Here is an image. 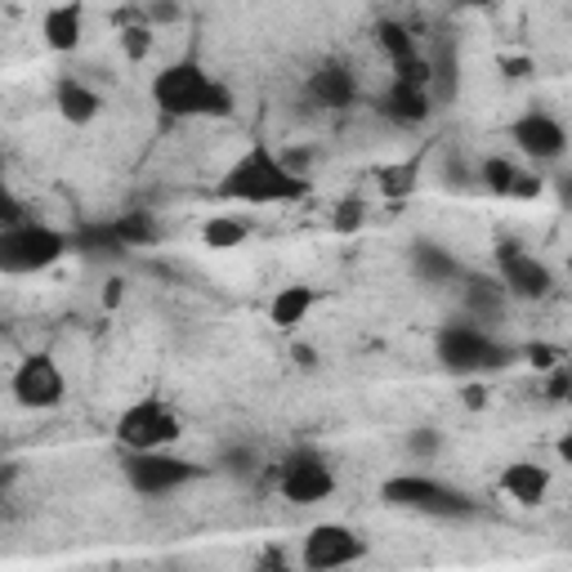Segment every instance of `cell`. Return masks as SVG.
Here are the masks:
<instances>
[{"label": "cell", "mask_w": 572, "mask_h": 572, "mask_svg": "<svg viewBox=\"0 0 572 572\" xmlns=\"http://www.w3.org/2000/svg\"><path fill=\"white\" fill-rule=\"evenodd\" d=\"M430 112H434V90L425 80L393 76L389 90L380 95V117H389L393 126H421V121H430Z\"/></svg>", "instance_id": "obj_14"}, {"label": "cell", "mask_w": 572, "mask_h": 572, "mask_svg": "<svg viewBox=\"0 0 572 572\" xmlns=\"http://www.w3.org/2000/svg\"><path fill=\"white\" fill-rule=\"evenodd\" d=\"M559 197H563V206H572V175L559 180Z\"/></svg>", "instance_id": "obj_40"}, {"label": "cell", "mask_w": 572, "mask_h": 572, "mask_svg": "<svg viewBox=\"0 0 572 572\" xmlns=\"http://www.w3.org/2000/svg\"><path fill=\"white\" fill-rule=\"evenodd\" d=\"M121 54H126L130 63H143V58L152 54V28H148V23L126 28V32H121Z\"/></svg>", "instance_id": "obj_28"}, {"label": "cell", "mask_w": 572, "mask_h": 572, "mask_svg": "<svg viewBox=\"0 0 572 572\" xmlns=\"http://www.w3.org/2000/svg\"><path fill=\"white\" fill-rule=\"evenodd\" d=\"M407 452H412L417 461H439V456H443V430L417 425L412 434H407Z\"/></svg>", "instance_id": "obj_27"}, {"label": "cell", "mask_w": 572, "mask_h": 572, "mask_svg": "<svg viewBox=\"0 0 572 572\" xmlns=\"http://www.w3.org/2000/svg\"><path fill=\"white\" fill-rule=\"evenodd\" d=\"M152 104L161 108V117H175V121H224L233 117L237 99L228 90V80H219L206 63L197 58H180V63H166L152 86H148Z\"/></svg>", "instance_id": "obj_1"}, {"label": "cell", "mask_w": 572, "mask_h": 572, "mask_svg": "<svg viewBox=\"0 0 572 572\" xmlns=\"http://www.w3.org/2000/svg\"><path fill=\"white\" fill-rule=\"evenodd\" d=\"M112 228H117V237H121V247H126V251H143V247H157V241H161V224H157L152 211L117 215Z\"/></svg>", "instance_id": "obj_21"}, {"label": "cell", "mask_w": 572, "mask_h": 572, "mask_svg": "<svg viewBox=\"0 0 572 572\" xmlns=\"http://www.w3.org/2000/svg\"><path fill=\"white\" fill-rule=\"evenodd\" d=\"M10 393L23 412H54L67 398V376L54 363V354H28L10 376Z\"/></svg>", "instance_id": "obj_9"}, {"label": "cell", "mask_w": 572, "mask_h": 572, "mask_svg": "<svg viewBox=\"0 0 572 572\" xmlns=\"http://www.w3.org/2000/svg\"><path fill=\"white\" fill-rule=\"evenodd\" d=\"M506 304V287L501 278L487 282V278H465V317H493Z\"/></svg>", "instance_id": "obj_22"}, {"label": "cell", "mask_w": 572, "mask_h": 572, "mask_svg": "<svg viewBox=\"0 0 572 572\" xmlns=\"http://www.w3.org/2000/svg\"><path fill=\"white\" fill-rule=\"evenodd\" d=\"M376 45H380V54H385L393 67H398V63L421 58V45H417L412 28L398 23V19H380V23H376Z\"/></svg>", "instance_id": "obj_20"}, {"label": "cell", "mask_w": 572, "mask_h": 572, "mask_svg": "<svg viewBox=\"0 0 572 572\" xmlns=\"http://www.w3.org/2000/svg\"><path fill=\"white\" fill-rule=\"evenodd\" d=\"M554 456H559L563 465H572V430H568V434H559V443H554Z\"/></svg>", "instance_id": "obj_36"}, {"label": "cell", "mask_w": 572, "mask_h": 572, "mask_svg": "<svg viewBox=\"0 0 572 572\" xmlns=\"http://www.w3.org/2000/svg\"><path fill=\"white\" fill-rule=\"evenodd\" d=\"M412 269H417V278L430 282V287H443V282H456V278H461L456 256L443 251L439 241H417V247H412Z\"/></svg>", "instance_id": "obj_19"}, {"label": "cell", "mask_w": 572, "mask_h": 572, "mask_svg": "<svg viewBox=\"0 0 572 572\" xmlns=\"http://www.w3.org/2000/svg\"><path fill=\"white\" fill-rule=\"evenodd\" d=\"M478 180H483V188L493 193V197H510L515 193V180H519V166L510 157H483V166H478Z\"/></svg>", "instance_id": "obj_24"}, {"label": "cell", "mask_w": 572, "mask_h": 572, "mask_svg": "<svg viewBox=\"0 0 572 572\" xmlns=\"http://www.w3.org/2000/svg\"><path fill=\"white\" fill-rule=\"evenodd\" d=\"M515 354L519 349L493 341L487 336V326L474 322V317H452L434 332V358L452 376H478V371L506 367V363H515Z\"/></svg>", "instance_id": "obj_3"}, {"label": "cell", "mask_w": 572, "mask_h": 572, "mask_svg": "<svg viewBox=\"0 0 572 572\" xmlns=\"http://www.w3.org/2000/svg\"><path fill=\"white\" fill-rule=\"evenodd\" d=\"M363 219H367V206L363 202H341V211H336V233H354V228H363Z\"/></svg>", "instance_id": "obj_30"}, {"label": "cell", "mask_w": 572, "mask_h": 572, "mask_svg": "<svg viewBox=\"0 0 572 572\" xmlns=\"http://www.w3.org/2000/svg\"><path fill=\"white\" fill-rule=\"evenodd\" d=\"M417 175H421V157H407V161H393V166L380 171V188L385 197H402L417 188Z\"/></svg>", "instance_id": "obj_26"}, {"label": "cell", "mask_w": 572, "mask_h": 572, "mask_svg": "<svg viewBox=\"0 0 572 572\" xmlns=\"http://www.w3.org/2000/svg\"><path fill=\"white\" fill-rule=\"evenodd\" d=\"M282 161H287V166H291L295 175H309V152H304V148H287Z\"/></svg>", "instance_id": "obj_32"}, {"label": "cell", "mask_w": 572, "mask_h": 572, "mask_svg": "<svg viewBox=\"0 0 572 572\" xmlns=\"http://www.w3.org/2000/svg\"><path fill=\"white\" fill-rule=\"evenodd\" d=\"M148 14H152V19H161V23H175V19H180V6H166V0H152Z\"/></svg>", "instance_id": "obj_33"}, {"label": "cell", "mask_w": 572, "mask_h": 572, "mask_svg": "<svg viewBox=\"0 0 572 572\" xmlns=\"http://www.w3.org/2000/svg\"><path fill=\"white\" fill-rule=\"evenodd\" d=\"M519 354H524V358H528V367H537V371H554V367H559V358H563V354H559L554 345H546V341H532V345H524Z\"/></svg>", "instance_id": "obj_29"}, {"label": "cell", "mask_w": 572, "mask_h": 572, "mask_svg": "<svg viewBox=\"0 0 572 572\" xmlns=\"http://www.w3.org/2000/svg\"><path fill=\"white\" fill-rule=\"evenodd\" d=\"M72 251H80V256H121L126 247H121V237H117L112 224H95V228H80L72 237Z\"/></svg>", "instance_id": "obj_25"}, {"label": "cell", "mask_w": 572, "mask_h": 572, "mask_svg": "<svg viewBox=\"0 0 572 572\" xmlns=\"http://www.w3.org/2000/svg\"><path fill=\"white\" fill-rule=\"evenodd\" d=\"M497 269H501V287L515 300H546L554 291V273L546 260H537L532 251H524L519 241H501L497 247Z\"/></svg>", "instance_id": "obj_12"}, {"label": "cell", "mask_w": 572, "mask_h": 572, "mask_svg": "<svg viewBox=\"0 0 572 572\" xmlns=\"http://www.w3.org/2000/svg\"><path fill=\"white\" fill-rule=\"evenodd\" d=\"M112 439L121 452H157V447H175L184 439V417L166 398H139L112 425Z\"/></svg>", "instance_id": "obj_6"}, {"label": "cell", "mask_w": 572, "mask_h": 572, "mask_svg": "<svg viewBox=\"0 0 572 572\" xmlns=\"http://www.w3.org/2000/svg\"><path fill=\"white\" fill-rule=\"evenodd\" d=\"M506 134H510V143H515L528 161H537V166H550V161H563V152H568V130H563V121H559V117H550L546 108H532V112L515 117Z\"/></svg>", "instance_id": "obj_11"}, {"label": "cell", "mask_w": 572, "mask_h": 572, "mask_svg": "<svg viewBox=\"0 0 572 572\" xmlns=\"http://www.w3.org/2000/svg\"><path fill=\"white\" fill-rule=\"evenodd\" d=\"M559 402H568V407H572V380H568V389H563V398H559Z\"/></svg>", "instance_id": "obj_42"}, {"label": "cell", "mask_w": 572, "mask_h": 572, "mask_svg": "<svg viewBox=\"0 0 572 572\" xmlns=\"http://www.w3.org/2000/svg\"><path fill=\"white\" fill-rule=\"evenodd\" d=\"M501 67H506V76H515V80H519V76H528V72H532V63H528V58H506V63H501Z\"/></svg>", "instance_id": "obj_35"}, {"label": "cell", "mask_w": 572, "mask_h": 572, "mask_svg": "<svg viewBox=\"0 0 572 572\" xmlns=\"http://www.w3.org/2000/svg\"><path fill=\"white\" fill-rule=\"evenodd\" d=\"M41 41L54 50V54H72L86 41V10L80 0H63V6H50L45 19H41Z\"/></svg>", "instance_id": "obj_15"}, {"label": "cell", "mask_w": 572, "mask_h": 572, "mask_svg": "<svg viewBox=\"0 0 572 572\" xmlns=\"http://www.w3.org/2000/svg\"><path fill=\"white\" fill-rule=\"evenodd\" d=\"M304 95H309L317 108H326V112H345V108L358 104V76H354L349 63L326 58V63H317V67L309 72Z\"/></svg>", "instance_id": "obj_13"}, {"label": "cell", "mask_w": 572, "mask_h": 572, "mask_svg": "<svg viewBox=\"0 0 572 572\" xmlns=\"http://www.w3.org/2000/svg\"><path fill=\"white\" fill-rule=\"evenodd\" d=\"M67 251H72V237L41 219H19L0 228V269L6 273H41L58 265Z\"/></svg>", "instance_id": "obj_5"}, {"label": "cell", "mask_w": 572, "mask_h": 572, "mask_svg": "<svg viewBox=\"0 0 572 572\" xmlns=\"http://www.w3.org/2000/svg\"><path fill=\"white\" fill-rule=\"evenodd\" d=\"M461 398H465V407H470V412H478V407L487 402V393H483V385H465V393H461Z\"/></svg>", "instance_id": "obj_34"}, {"label": "cell", "mask_w": 572, "mask_h": 572, "mask_svg": "<svg viewBox=\"0 0 572 572\" xmlns=\"http://www.w3.org/2000/svg\"><path fill=\"white\" fill-rule=\"evenodd\" d=\"M550 483H554L550 465H537V461H510V465L501 470V493H506L515 506H528V510L550 497Z\"/></svg>", "instance_id": "obj_16"}, {"label": "cell", "mask_w": 572, "mask_h": 572, "mask_svg": "<svg viewBox=\"0 0 572 572\" xmlns=\"http://www.w3.org/2000/svg\"><path fill=\"white\" fill-rule=\"evenodd\" d=\"M54 108L67 126H90L99 112H104V99L99 90H90L86 80H76V76H63L58 80V90H54Z\"/></svg>", "instance_id": "obj_17"}, {"label": "cell", "mask_w": 572, "mask_h": 572, "mask_svg": "<svg viewBox=\"0 0 572 572\" xmlns=\"http://www.w3.org/2000/svg\"><path fill=\"white\" fill-rule=\"evenodd\" d=\"M278 493L282 501L309 510V506H322V501H332L336 497V470L332 461H326L317 447H291L282 470H278Z\"/></svg>", "instance_id": "obj_8"}, {"label": "cell", "mask_w": 572, "mask_h": 572, "mask_svg": "<svg viewBox=\"0 0 572 572\" xmlns=\"http://www.w3.org/2000/svg\"><path fill=\"white\" fill-rule=\"evenodd\" d=\"M251 461H256L251 452H228V456H224V465H228V470H247Z\"/></svg>", "instance_id": "obj_37"}, {"label": "cell", "mask_w": 572, "mask_h": 572, "mask_svg": "<svg viewBox=\"0 0 572 572\" xmlns=\"http://www.w3.org/2000/svg\"><path fill=\"white\" fill-rule=\"evenodd\" d=\"M295 363H300V367H313V349H309V345H295Z\"/></svg>", "instance_id": "obj_39"}, {"label": "cell", "mask_w": 572, "mask_h": 572, "mask_svg": "<svg viewBox=\"0 0 572 572\" xmlns=\"http://www.w3.org/2000/svg\"><path fill=\"white\" fill-rule=\"evenodd\" d=\"M117 300H121V282H108V287H104V304H108V309H112V304H117Z\"/></svg>", "instance_id": "obj_38"}, {"label": "cell", "mask_w": 572, "mask_h": 572, "mask_svg": "<svg viewBox=\"0 0 572 572\" xmlns=\"http://www.w3.org/2000/svg\"><path fill=\"white\" fill-rule=\"evenodd\" d=\"M367 554V541L363 532H354L349 524H313L304 532V546H300V563L309 572H332V568H349Z\"/></svg>", "instance_id": "obj_10"}, {"label": "cell", "mask_w": 572, "mask_h": 572, "mask_svg": "<svg viewBox=\"0 0 572 572\" xmlns=\"http://www.w3.org/2000/svg\"><path fill=\"white\" fill-rule=\"evenodd\" d=\"M215 197L237 202V206H291V202L309 197V175H295L278 148L251 143L224 171V180L215 184Z\"/></svg>", "instance_id": "obj_2"}, {"label": "cell", "mask_w": 572, "mask_h": 572, "mask_svg": "<svg viewBox=\"0 0 572 572\" xmlns=\"http://www.w3.org/2000/svg\"><path fill=\"white\" fill-rule=\"evenodd\" d=\"M313 304H317V291L304 287V282H291L269 300V322L278 326V332H295V326L313 313Z\"/></svg>", "instance_id": "obj_18"}, {"label": "cell", "mask_w": 572, "mask_h": 572, "mask_svg": "<svg viewBox=\"0 0 572 572\" xmlns=\"http://www.w3.org/2000/svg\"><path fill=\"white\" fill-rule=\"evenodd\" d=\"M541 188H546V184H541L532 171H519V180H515V193H510V197H519V202H532V197H541Z\"/></svg>", "instance_id": "obj_31"}, {"label": "cell", "mask_w": 572, "mask_h": 572, "mask_svg": "<svg viewBox=\"0 0 572 572\" xmlns=\"http://www.w3.org/2000/svg\"><path fill=\"white\" fill-rule=\"evenodd\" d=\"M380 501L407 515H425V519H470L474 501L461 487L434 478V474H393L380 483Z\"/></svg>", "instance_id": "obj_4"}, {"label": "cell", "mask_w": 572, "mask_h": 572, "mask_svg": "<svg viewBox=\"0 0 572 572\" xmlns=\"http://www.w3.org/2000/svg\"><path fill=\"white\" fill-rule=\"evenodd\" d=\"M121 470H126V483L134 487L139 497H171L180 493L184 483L202 478L206 465L188 461V456H175L171 447H157V452H126L121 456Z\"/></svg>", "instance_id": "obj_7"}, {"label": "cell", "mask_w": 572, "mask_h": 572, "mask_svg": "<svg viewBox=\"0 0 572 572\" xmlns=\"http://www.w3.org/2000/svg\"><path fill=\"white\" fill-rule=\"evenodd\" d=\"M247 224L241 219H233V215H211L206 224H202V247H211V251H237L241 241H247Z\"/></svg>", "instance_id": "obj_23"}, {"label": "cell", "mask_w": 572, "mask_h": 572, "mask_svg": "<svg viewBox=\"0 0 572 572\" xmlns=\"http://www.w3.org/2000/svg\"><path fill=\"white\" fill-rule=\"evenodd\" d=\"M461 6H474V10H487V6H493V0H461Z\"/></svg>", "instance_id": "obj_41"}]
</instances>
